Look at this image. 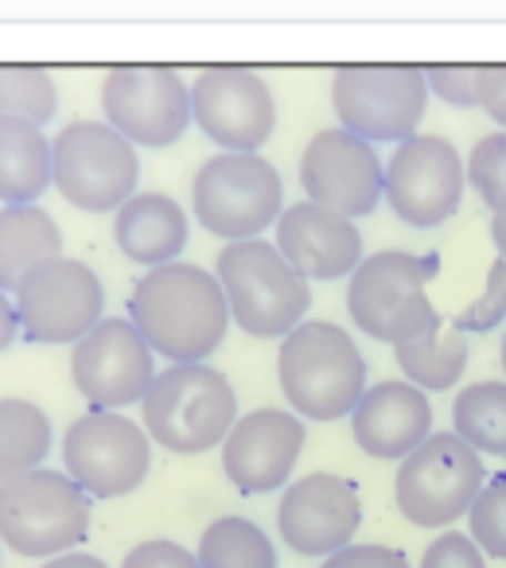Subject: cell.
<instances>
[{"label": "cell", "mask_w": 506, "mask_h": 568, "mask_svg": "<svg viewBox=\"0 0 506 568\" xmlns=\"http://www.w3.org/2000/svg\"><path fill=\"white\" fill-rule=\"evenodd\" d=\"M144 433L175 456H203L222 448L237 420V394L222 371L206 363H180L156 371L141 402Z\"/></svg>", "instance_id": "obj_5"}, {"label": "cell", "mask_w": 506, "mask_h": 568, "mask_svg": "<svg viewBox=\"0 0 506 568\" xmlns=\"http://www.w3.org/2000/svg\"><path fill=\"white\" fill-rule=\"evenodd\" d=\"M20 339V316H17V301H12L4 288H0V351H9Z\"/></svg>", "instance_id": "obj_38"}, {"label": "cell", "mask_w": 506, "mask_h": 568, "mask_svg": "<svg viewBox=\"0 0 506 568\" xmlns=\"http://www.w3.org/2000/svg\"><path fill=\"white\" fill-rule=\"evenodd\" d=\"M498 358H503V371H506V339H503V351H498Z\"/></svg>", "instance_id": "obj_41"}, {"label": "cell", "mask_w": 506, "mask_h": 568, "mask_svg": "<svg viewBox=\"0 0 506 568\" xmlns=\"http://www.w3.org/2000/svg\"><path fill=\"white\" fill-rule=\"evenodd\" d=\"M102 118L136 149H168L191 125V87L168 67H118L102 79Z\"/></svg>", "instance_id": "obj_14"}, {"label": "cell", "mask_w": 506, "mask_h": 568, "mask_svg": "<svg viewBox=\"0 0 506 568\" xmlns=\"http://www.w3.org/2000/svg\"><path fill=\"white\" fill-rule=\"evenodd\" d=\"M467 537L483 549V557L506 560V475L483 483L467 510Z\"/></svg>", "instance_id": "obj_32"}, {"label": "cell", "mask_w": 506, "mask_h": 568, "mask_svg": "<svg viewBox=\"0 0 506 568\" xmlns=\"http://www.w3.org/2000/svg\"><path fill=\"white\" fill-rule=\"evenodd\" d=\"M421 568H487V560H483V549L467 534L444 529L436 541H428Z\"/></svg>", "instance_id": "obj_34"}, {"label": "cell", "mask_w": 506, "mask_h": 568, "mask_svg": "<svg viewBox=\"0 0 506 568\" xmlns=\"http://www.w3.org/2000/svg\"><path fill=\"white\" fill-rule=\"evenodd\" d=\"M12 301L20 316V339L48 343V347L79 343L105 320L102 276L79 257L43 261L24 276Z\"/></svg>", "instance_id": "obj_11"}, {"label": "cell", "mask_w": 506, "mask_h": 568, "mask_svg": "<svg viewBox=\"0 0 506 568\" xmlns=\"http://www.w3.org/2000/svg\"><path fill=\"white\" fill-rule=\"evenodd\" d=\"M498 63H436L425 67L428 94H436L444 105L456 110H483L495 82Z\"/></svg>", "instance_id": "obj_30"}, {"label": "cell", "mask_w": 506, "mask_h": 568, "mask_svg": "<svg viewBox=\"0 0 506 568\" xmlns=\"http://www.w3.org/2000/svg\"><path fill=\"white\" fill-rule=\"evenodd\" d=\"M277 250L304 281H340L363 265V234L355 219L320 203H293L277 219Z\"/></svg>", "instance_id": "obj_20"}, {"label": "cell", "mask_w": 506, "mask_h": 568, "mask_svg": "<svg viewBox=\"0 0 506 568\" xmlns=\"http://www.w3.org/2000/svg\"><path fill=\"white\" fill-rule=\"evenodd\" d=\"M487 483L483 459L456 433H433L402 459L394 479L397 510L421 529H444L472 510Z\"/></svg>", "instance_id": "obj_10"}, {"label": "cell", "mask_w": 506, "mask_h": 568, "mask_svg": "<svg viewBox=\"0 0 506 568\" xmlns=\"http://www.w3.org/2000/svg\"><path fill=\"white\" fill-rule=\"evenodd\" d=\"M63 257V230L36 203L0 211V288L17 296L24 276L43 261Z\"/></svg>", "instance_id": "obj_23"}, {"label": "cell", "mask_w": 506, "mask_h": 568, "mask_svg": "<svg viewBox=\"0 0 506 568\" xmlns=\"http://www.w3.org/2000/svg\"><path fill=\"white\" fill-rule=\"evenodd\" d=\"M304 452V420L289 409H253L234 420L222 440V475L242 495L289 487Z\"/></svg>", "instance_id": "obj_19"}, {"label": "cell", "mask_w": 506, "mask_h": 568, "mask_svg": "<svg viewBox=\"0 0 506 568\" xmlns=\"http://www.w3.org/2000/svg\"><path fill=\"white\" fill-rule=\"evenodd\" d=\"M129 320L152 355L168 358L172 366L206 363L234 324L219 276L188 261L149 268L129 296Z\"/></svg>", "instance_id": "obj_1"}, {"label": "cell", "mask_w": 506, "mask_h": 568, "mask_svg": "<svg viewBox=\"0 0 506 568\" xmlns=\"http://www.w3.org/2000/svg\"><path fill=\"white\" fill-rule=\"evenodd\" d=\"M230 316L253 339H285L304 324L312 308V288L285 261V253L262 237H245L219 250L214 261Z\"/></svg>", "instance_id": "obj_4"}, {"label": "cell", "mask_w": 506, "mask_h": 568, "mask_svg": "<svg viewBox=\"0 0 506 568\" xmlns=\"http://www.w3.org/2000/svg\"><path fill=\"white\" fill-rule=\"evenodd\" d=\"M503 324H506V261L498 257L495 265L487 268V288H483V296H475V301L459 312L452 327L464 335H487Z\"/></svg>", "instance_id": "obj_33"}, {"label": "cell", "mask_w": 506, "mask_h": 568, "mask_svg": "<svg viewBox=\"0 0 506 568\" xmlns=\"http://www.w3.org/2000/svg\"><path fill=\"white\" fill-rule=\"evenodd\" d=\"M59 110V90L43 67H0V121L48 125Z\"/></svg>", "instance_id": "obj_29"}, {"label": "cell", "mask_w": 506, "mask_h": 568, "mask_svg": "<svg viewBox=\"0 0 506 568\" xmlns=\"http://www.w3.org/2000/svg\"><path fill=\"white\" fill-rule=\"evenodd\" d=\"M48 187H55V164L43 129L28 121H0V203L28 206Z\"/></svg>", "instance_id": "obj_24"}, {"label": "cell", "mask_w": 506, "mask_h": 568, "mask_svg": "<svg viewBox=\"0 0 506 568\" xmlns=\"http://www.w3.org/2000/svg\"><path fill=\"white\" fill-rule=\"evenodd\" d=\"M436 273H441V253L378 250L363 257L347 284L351 324L366 339L389 343V347L433 332L436 324H444L425 296Z\"/></svg>", "instance_id": "obj_3"}, {"label": "cell", "mask_w": 506, "mask_h": 568, "mask_svg": "<svg viewBox=\"0 0 506 568\" xmlns=\"http://www.w3.org/2000/svg\"><path fill=\"white\" fill-rule=\"evenodd\" d=\"M467 183L483 199L490 214H506V133H487L475 141V149L464 160Z\"/></svg>", "instance_id": "obj_31"}, {"label": "cell", "mask_w": 506, "mask_h": 568, "mask_svg": "<svg viewBox=\"0 0 506 568\" xmlns=\"http://www.w3.org/2000/svg\"><path fill=\"white\" fill-rule=\"evenodd\" d=\"M40 568H110V565L102 557H94V552H63V557L43 560Z\"/></svg>", "instance_id": "obj_39"}, {"label": "cell", "mask_w": 506, "mask_h": 568, "mask_svg": "<svg viewBox=\"0 0 506 568\" xmlns=\"http://www.w3.org/2000/svg\"><path fill=\"white\" fill-rule=\"evenodd\" d=\"M121 568H199V557L191 549H183L180 541H168V537H152L141 541L125 552Z\"/></svg>", "instance_id": "obj_35"}, {"label": "cell", "mask_w": 506, "mask_h": 568, "mask_svg": "<svg viewBox=\"0 0 506 568\" xmlns=\"http://www.w3.org/2000/svg\"><path fill=\"white\" fill-rule=\"evenodd\" d=\"M301 187L308 203L347 219H366L386 199V168L371 141L343 125L320 129L301 156Z\"/></svg>", "instance_id": "obj_16"}, {"label": "cell", "mask_w": 506, "mask_h": 568, "mask_svg": "<svg viewBox=\"0 0 506 568\" xmlns=\"http://www.w3.org/2000/svg\"><path fill=\"white\" fill-rule=\"evenodd\" d=\"M332 105L347 133L371 144H402L417 136L428 105L425 67L358 63L332 74Z\"/></svg>", "instance_id": "obj_9"}, {"label": "cell", "mask_w": 506, "mask_h": 568, "mask_svg": "<svg viewBox=\"0 0 506 568\" xmlns=\"http://www.w3.org/2000/svg\"><path fill=\"white\" fill-rule=\"evenodd\" d=\"M191 121L222 152H257L277 125V102L262 74L245 67H206L191 82Z\"/></svg>", "instance_id": "obj_17"}, {"label": "cell", "mask_w": 506, "mask_h": 568, "mask_svg": "<svg viewBox=\"0 0 506 568\" xmlns=\"http://www.w3.org/2000/svg\"><path fill=\"white\" fill-rule=\"evenodd\" d=\"M452 433L479 456H506V382H475L452 405Z\"/></svg>", "instance_id": "obj_28"}, {"label": "cell", "mask_w": 506, "mask_h": 568, "mask_svg": "<svg viewBox=\"0 0 506 568\" xmlns=\"http://www.w3.org/2000/svg\"><path fill=\"white\" fill-rule=\"evenodd\" d=\"M490 237H495L498 257L506 261V214H495V219H490Z\"/></svg>", "instance_id": "obj_40"}, {"label": "cell", "mask_w": 506, "mask_h": 568, "mask_svg": "<svg viewBox=\"0 0 506 568\" xmlns=\"http://www.w3.org/2000/svg\"><path fill=\"white\" fill-rule=\"evenodd\" d=\"M285 211V183L262 152H219L191 180V214L203 230L245 242L277 226Z\"/></svg>", "instance_id": "obj_7"}, {"label": "cell", "mask_w": 506, "mask_h": 568, "mask_svg": "<svg viewBox=\"0 0 506 568\" xmlns=\"http://www.w3.org/2000/svg\"><path fill=\"white\" fill-rule=\"evenodd\" d=\"M113 237H118L121 253L136 265H172L183 250H188L191 222L188 211L164 191H136L113 219Z\"/></svg>", "instance_id": "obj_22"}, {"label": "cell", "mask_w": 506, "mask_h": 568, "mask_svg": "<svg viewBox=\"0 0 506 568\" xmlns=\"http://www.w3.org/2000/svg\"><path fill=\"white\" fill-rule=\"evenodd\" d=\"M483 110H487V118L506 133V63H498L495 82H490V94H487V102H483Z\"/></svg>", "instance_id": "obj_37"}, {"label": "cell", "mask_w": 506, "mask_h": 568, "mask_svg": "<svg viewBox=\"0 0 506 568\" xmlns=\"http://www.w3.org/2000/svg\"><path fill=\"white\" fill-rule=\"evenodd\" d=\"M55 191L87 214H118L136 195V144L105 121H71L51 141Z\"/></svg>", "instance_id": "obj_8"}, {"label": "cell", "mask_w": 506, "mask_h": 568, "mask_svg": "<svg viewBox=\"0 0 506 568\" xmlns=\"http://www.w3.org/2000/svg\"><path fill=\"white\" fill-rule=\"evenodd\" d=\"M51 452V420L36 402L0 397V483L43 467Z\"/></svg>", "instance_id": "obj_26"}, {"label": "cell", "mask_w": 506, "mask_h": 568, "mask_svg": "<svg viewBox=\"0 0 506 568\" xmlns=\"http://www.w3.org/2000/svg\"><path fill=\"white\" fill-rule=\"evenodd\" d=\"M199 568H277V549L270 534L257 521L237 518H214L199 537Z\"/></svg>", "instance_id": "obj_27"}, {"label": "cell", "mask_w": 506, "mask_h": 568, "mask_svg": "<svg viewBox=\"0 0 506 568\" xmlns=\"http://www.w3.org/2000/svg\"><path fill=\"white\" fill-rule=\"evenodd\" d=\"M90 495L67 471L36 467L0 483V545L51 560L74 552L90 534Z\"/></svg>", "instance_id": "obj_6"}, {"label": "cell", "mask_w": 506, "mask_h": 568, "mask_svg": "<svg viewBox=\"0 0 506 568\" xmlns=\"http://www.w3.org/2000/svg\"><path fill=\"white\" fill-rule=\"evenodd\" d=\"M363 526V503L358 487L340 475H304L289 483L277 506L281 541L301 557H332V552L355 545V534Z\"/></svg>", "instance_id": "obj_18"}, {"label": "cell", "mask_w": 506, "mask_h": 568, "mask_svg": "<svg viewBox=\"0 0 506 568\" xmlns=\"http://www.w3.org/2000/svg\"><path fill=\"white\" fill-rule=\"evenodd\" d=\"M467 168L456 144L417 133L402 141L386 160V203L405 226L436 230L459 211Z\"/></svg>", "instance_id": "obj_13"}, {"label": "cell", "mask_w": 506, "mask_h": 568, "mask_svg": "<svg viewBox=\"0 0 506 568\" xmlns=\"http://www.w3.org/2000/svg\"><path fill=\"white\" fill-rule=\"evenodd\" d=\"M156 378V355L129 316H110L87 332L71 351V382L90 409L121 413L144 402Z\"/></svg>", "instance_id": "obj_15"}, {"label": "cell", "mask_w": 506, "mask_h": 568, "mask_svg": "<svg viewBox=\"0 0 506 568\" xmlns=\"http://www.w3.org/2000/svg\"><path fill=\"white\" fill-rule=\"evenodd\" d=\"M63 467L90 498L133 495L152 467V436L121 413L90 409L63 433Z\"/></svg>", "instance_id": "obj_12"}, {"label": "cell", "mask_w": 506, "mask_h": 568, "mask_svg": "<svg viewBox=\"0 0 506 568\" xmlns=\"http://www.w3.org/2000/svg\"><path fill=\"white\" fill-rule=\"evenodd\" d=\"M394 358L402 366L405 382H413L425 394L452 389L467 371V335L456 332V327L436 324L433 332L417 335V339L397 343Z\"/></svg>", "instance_id": "obj_25"}, {"label": "cell", "mask_w": 506, "mask_h": 568, "mask_svg": "<svg viewBox=\"0 0 506 568\" xmlns=\"http://www.w3.org/2000/svg\"><path fill=\"white\" fill-rule=\"evenodd\" d=\"M277 382L296 417L340 420L366 394V358L340 324L304 320L281 339Z\"/></svg>", "instance_id": "obj_2"}, {"label": "cell", "mask_w": 506, "mask_h": 568, "mask_svg": "<svg viewBox=\"0 0 506 568\" xmlns=\"http://www.w3.org/2000/svg\"><path fill=\"white\" fill-rule=\"evenodd\" d=\"M320 568H413L409 557L402 549H389V545H347V549L332 552Z\"/></svg>", "instance_id": "obj_36"}, {"label": "cell", "mask_w": 506, "mask_h": 568, "mask_svg": "<svg viewBox=\"0 0 506 568\" xmlns=\"http://www.w3.org/2000/svg\"><path fill=\"white\" fill-rule=\"evenodd\" d=\"M351 436L366 456L402 464L409 452H417L433 436L428 394L405 378L366 386V394L351 413Z\"/></svg>", "instance_id": "obj_21"}]
</instances>
